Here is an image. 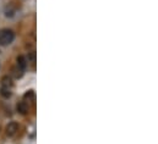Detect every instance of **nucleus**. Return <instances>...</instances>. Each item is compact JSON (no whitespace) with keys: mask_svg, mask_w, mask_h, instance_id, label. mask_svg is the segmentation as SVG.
I'll use <instances>...</instances> for the list:
<instances>
[{"mask_svg":"<svg viewBox=\"0 0 158 144\" xmlns=\"http://www.w3.org/2000/svg\"><path fill=\"white\" fill-rule=\"evenodd\" d=\"M0 94H1L4 98H10V97H11V89H9V88H2V87H1Z\"/></svg>","mask_w":158,"mask_h":144,"instance_id":"8","label":"nucleus"},{"mask_svg":"<svg viewBox=\"0 0 158 144\" xmlns=\"http://www.w3.org/2000/svg\"><path fill=\"white\" fill-rule=\"evenodd\" d=\"M16 110H17L21 115H26V114L28 112L30 108H28V104H27L26 102H20V103L16 105Z\"/></svg>","mask_w":158,"mask_h":144,"instance_id":"4","label":"nucleus"},{"mask_svg":"<svg viewBox=\"0 0 158 144\" xmlns=\"http://www.w3.org/2000/svg\"><path fill=\"white\" fill-rule=\"evenodd\" d=\"M23 99H25V102H28V103L35 102V92H33V90H28V92L23 95Z\"/></svg>","mask_w":158,"mask_h":144,"instance_id":"7","label":"nucleus"},{"mask_svg":"<svg viewBox=\"0 0 158 144\" xmlns=\"http://www.w3.org/2000/svg\"><path fill=\"white\" fill-rule=\"evenodd\" d=\"M16 62H17V67H20L21 70L25 71V69H26V66H27V60H26V58L22 56V55H20V56H17Z\"/></svg>","mask_w":158,"mask_h":144,"instance_id":"5","label":"nucleus"},{"mask_svg":"<svg viewBox=\"0 0 158 144\" xmlns=\"http://www.w3.org/2000/svg\"><path fill=\"white\" fill-rule=\"evenodd\" d=\"M11 74L15 77V78H21L22 77V74H23V70H21L20 67H12L11 69Z\"/></svg>","mask_w":158,"mask_h":144,"instance_id":"6","label":"nucleus"},{"mask_svg":"<svg viewBox=\"0 0 158 144\" xmlns=\"http://www.w3.org/2000/svg\"><path fill=\"white\" fill-rule=\"evenodd\" d=\"M0 83H1V87H2V88H9V89H11L12 86H14L12 78H11L10 76H2Z\"/></svg>","mask_w":158,"mask_h":144,"instance_id":"3","label":"nucleus"},{"mask_svg":"<svg viewBox=\"0 0 158 144\" xmlns=\"http://www.w3.org/2000/svg\"><path fill=\"white\" fill-rule=\"evenodd\" d=\"M14 37H15V34L11 30H7V28L0 30V44L1 45H9L10 43H12Z\"/></svg>","mask_w":158,"mask_h":144,"instance_id":"1","label":"nucleus"},{"mask_svg":"<svg viewBox=\"0 0 158 144\" xmlns=\"http://www.w3.org/2000/svg\"><path fill=\"white\" fill-rule=\"evenodd\" d=\"M17 131H19V125H17L16 122H10V123L5 127V133H6V136H9V137L15 136V134L17 133Z\"/></svg>","mask_w":158,"mask_h":144,"instance_id":"2","label":"nucleus"}]
</instances>
